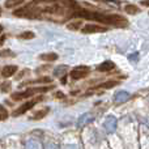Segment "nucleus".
<instances>
[{
  "instance_id": "6e6552de",
  "label": "nucleus",
  "mask_w": 149,
  "mask_h": 149,
  "mask_svg": "<svg viewBox=\"0 0 149 149\" xmlns=\"http://www.w3.org/2000/svg\"><path fill=\"white\" fill-rule=\"evenodd\" d=\"M116 124H118L116 118H114V116H107L106 120H105V123H103V127H105V130L107 132H115Z\"/></svg>"
},
{
  "instance_id": "6ab92c4d",
  "label": "nucleus",
  "mask_w": 149,
  "mask_h": 149,
  "mask_svg": "<svg viewBox=\"0 0 149 149\" xmlns=\"http://www.w3.org/2000/svg\"><path fill=\"white\" fill-rule=\"evenodd\" d=\"M8 116H9V113H8V110L3 105H0V120H5Z\"/></svg>"
},
{
  "instance_id": "5701e85b",
  "label": "nucleus",
  "mask_w": 149,
  "mask_h": 149,
  "mask_svg": "<svg viewBox=\"0 0 149 149\" xmlns=\"http://www.w3.org/2000/svg\"><path fill=\"white\" fill-rule=\"evenodd\" d=\"M79 26H81V21H76V22H73V24H68L67 25V28L70 29V30H76V29H79Z\"/></svg>"
},
{
  "instance_id": "473e14b6",
  "label": "nucleus",
  "mask_w": 149,
  "mask_h": 149,
  "mask_svg": "<svg viewBox=\"0 0 149 149\" xmlns=\"http://www.w3.org/2000/svg\"><path fill=\"white\" fill-rule=\"evenodd\" d=\"M0 15H1V9H0Z\"/></svg>"
},
{
  "instance_id": "a878e982",
  "label": "nucleus",
  "mask_w": 149,
  "mask_h": 149,
  "mask_svg": "<svg viewBox=\"0 0 149 149\" xmlns=\"http://www.w3.org/2000/svg\"><path fill=\"white\" fill-rule=\"evenodd\" d=\"M137 56H139V54H137V52H136V54L128 55V59L131 60V62H136V60H137Z\"/></svg>"
},
{
  "instance_id": "cd10ccee",
  "label": "nucleus",
  "mask_w": 149,
  "mask_h": 149,
  "mask_svg": "<svg viewBox=\"0 0 149 149\" xmlns=\"http://www.w3.org/2000/svg\"><path fill=\"white\" fill-rule=\"evenodd\" d=\"M64 149H77L76 145H65Z\"/></svg>"
},
{
  "instance_id": "9d476101",
  "label": "nucleus",
  "mask_w": 149,
  "mask_h": 149,
  "mask_svg": "<svg viewBox=\"0 0 149 149\" xmlns=\"http://www.w3.org/2000/svg\"><path fill=\"white\" fill-rule=\"evenodd\" d=\"M93 119H94V115L93 114H82L81 116L79 118V127H84L85 124H88V123H90V122H93Z\"/></svg>"
},
{
  "instance_id": "bb28decb",
  "label": "nucleus",
  "mask_w": 149,
  "mask_h": 149,
  "mask_svg": "<svg viewBox=\"0 0 149 149\" xmlns=\"http://www.w3.org/2000/svg\"><path fill=\"white\" fill-rule=\"evenodd\" d=\"M8 55H10V56H12L13 55V52H10V51H1L0 52V56H8Z\"/></svg>"
},
{
  "instance_id": "7ed1b4c3",
  "label": "nucleus",
  "mask_w": 149,
  "mask_h": 149,
  "mask_svg": "<svg viewBox=\"0 0 149 149\" xmlns=\"http://www.w3.org/2000/svg\"><path fill=\"white\" fill-rule=\"evenodd\" d=\"M51 88H31V89H28V90H22V92H16L12 94V100L15 101H22V100H26L29 97H33L36 93H42V92H47L50 90Z\"/></svg>"
},
{
  "instance_id": "4468645a",
  "label": "nucleus",
  "mask_w": 149,
  "mask_h": 149,
  "mask_svg": "<svg viewBox=\"0 0 149 149\" xmlns=\"http://www.w3.org/2000/svg\"><path fill=\"white\" fill-rule=\"evenodd\" d=\"M124 10H126L128 15H137V13L140 12V8L134 4H127L126 7H124Z\"/></svg>"
},
{
  "instance_id": "412c9836",
  "label": "nucleus",
  "mask_w": 149,
  "mask_h": 149,
  "mask_svg": "<svg viewBox=\"0 0 149 149\" xmlns=\"http://www.w3.org/2000/svg\"><path fill=\"white\" fill-rule=\"evenodd\" d=\"M0 89H1L3 93H8L10 90V82L9 81H4L0 84Z\"/></svg>"
},
{
  "instance_id": "c756f323",
  "label": "nucleus",
  "mask_w": 149,
  "mask_h": 149,
  "mask_svg": "<svg viewBox=\"0 0 149 149\" xmlns=\"http://www.w3.org/2000/svg\"><path fill=\"white\" fill-rule=\"evenodd\" d=\"M141 4H143V5H145V7H148L149 3H148V0H144V1H141Z\"/></svg>"
},
{
  "instance_id": "20e7f679",
  "label": "nucleus",
  "mask_w": 149,
  "mask_h": 149,
  "mask_svg": "<svg viewBox=\"0 0 149 149\" xmlns=\"http://www.w3.org/2000/svg\"><path fill=\"white\" fill-rule=\"evenodd\" d=\"M90 70L89 67H85V65H79V67L73 68L72 71H71L70 76L72 80H81L84 79V77H86L88 74H89Z\"/></svg>"
},
{
  "instance_id": "f257e3e1",
  "label": "nucleus",
  "mask_w": 149,
  "mask_h": 149,
  "mask_svg": "<svg viewBox=\"0 0 149 149\" xmlns=\"http://www.w3.org/2000/svg\"><path fill=\"white\" fill-rule=\"evenodd\" d=\"M80 5L74 0H33L25 7L15 10L17 17L47 20L52 22H65L76 17Z\"/></svg>"
},
{
  "instance_id": "423d86ee",
  "label": "nucleus",
  "mask_w": 149,
  "mask_h": 149,
  "mask_svg": "<svg viewBox=\"0 0 149 149\" xmlns=\"http://www.w3.org/2000/svg\"><path fill=\"white\" fill-rule=\"evenodd\" d=\"M81 31L84 34L105 33V31H107V28H105V26H102V25H93V24H90V25H85L84 28L81 29Z\"/></svg>"
},
{
  "instance_id": "39448f33",
  "label": "nucleus",
  "mask_w": 149,
  "mask_h": 149,
  "mask_svg": "<svg viewBox=\"0 0 149 149\" xmlns=\"http://www.w3.org/2000/svg\"><path fill=\"white\" fill-rule=\"evenodd\" d=\"M41 100H42V97L37 98V100H34V101H28V102H25L24 105H21L16 111H13V116H20V115H22V114H25L26 111H29L30 109H33L34 106H36V103H38Z\"/></svg>"
},
{
  "instance_id": "4be33fe9",
  "label": "nucleus",
  "mask_w": 149,
  "mask_h": 149,
  "mask_svg": "<svg viewBox=\"0 0 149 149\" xmlns=\"http://www.w3.org/2000/svg\"><path fill=\"white\" fill-rule=\"evenodd\" d=\"M65 70H67V67H64V65H60V67L55 68L54 74H55L56 77H59V76H62L63 73H65Z\"/></svg>"
},
{
  "instance_id": "2f4dec72",
  "label": "nucleus",
  "mask_w": 149,
  "mask_h": 149,
  "mask_svg": "<svg viewBox=\"0 0 149 149\" xmlns=\"http://www.w3.org/2000/svg\"><path fill=\"white\" fill-rule=\"evenodd\" d=\"M1 31H3V26L0 25V33H1Z\"/></svg>"
},
{
  "instance_id": "9b49d317",
  "label": "nucleus",
  "mask_w": 149,
  "mask_h": 149,
  "mask_svg": "<svg viewBox=\"0 0 149 149\" xmlns=\"http://www.w3.org/2000/svg\"><path fill=\"white\" fill-rule=\"evenodd\" d=\"M17 70L18 68L16 67V65H5L4 68H3V71H1V74H3V77H10V76H13L16 72H17Z\"/></svg>"
},
{
  "instance_id": "f8f14e48",
  "label": "nucleus",
  "mask_w": 149,
  "mask_h": 149,
  "mask_svg": "<svg viewBox=\"0 0 149 149\" xmlns=\"http://www.w3.org/2000/svg\"><path fill=\"white\" fill-rule=\"evenodd\" d=\"M39 59L41 60H46V62H54L58 59V55L55 52H47V54H42L39 55Z\"/></svg>"
},
{
  "instance_id": "f3484780",
  "label": "nucleus",
  "mask_w": 149,
  "mask_h": 149,
  "mask_svg": "<svg viewBox=\"0 0 149 149\" xmlns=\"http://www.w3.org/2000/svg\"><path fill=\"white\" fill-rule=\"evenodd\" d=\"M34 82H46V84H50L51 82V79L50 77H42V79H38V80H30V81H25L21 84V86H24V85H29V84H34Z\"/></svg>"
},
{
  "instance_id": "dca6fc26",
  "label": "nucleus",
  "mask_w": 149,
  "mask_h": 149,
  "mask_svg": "<svg viewBox=\"0 0 149 149\" xmlns=\"http://www.w3.org/2000/svg\"><path fill=\"white\" fill-rule=\"evenodd\" d=\"M49 110H50V109H43V110H39V111H37L36 114H33V115H31L30 118H31V119H36V120H38V119H42L43 116H46V115H47Z\"/></svg>"
},
{
  "instance_id": "f03ea898",
  "label": "nucleus",
  "mask_w": 149,
  "mask_h": 149,
  "mask_svg": "<svg viewBox=\"0 0 149 149\" xmlns=\"http://www.w3.org/2000/svg\"><path fill=\"white\" fill-rule=\"evenodd\" d=\"M76 17L94 20V21H98V22L105 24V25H113V26H116V28H127V26H128V20H127L126 17H123V16L93 12V10L84 9L82 7H80V9L77 10Z\"/></svg>"
},
{
  "instance_id": "393cba45",
  "label": "nucleus",
  "mask_w": 149,
  "mask_h": 149,
  "mask_svg": "<svg viewBox=\"0 0 149 149\" xmlns=\"http://www.w3.org/2000/svg\"><path fill=\"white\" fill-rule=\"evenodd\" d=\"M97 1H102V3H107V4H113L114 7H118L119 3L115 1V0H97Z\"/></svg>"
},
{
  "instance_id": "1a4fd4ad",
  "label": "nucleus",
  "mask_w": 149,
  "mask_h": 149,
  "mask_svg": "<svg viewBox=\"0 0 149 149\" xmlns=\"http://www.w3.org/2000/svg\"><path fill=\"white\" fill-rule=\"evenodd\" d=\"M115 68V64H114L113 62H110V60H105L103 63H101L100 65L97 67V70L100 71V72H109V71L114 70Z\"/></svg>"
},
{
  "instance_id": "ddd939ff",
  "label": "nucleus",
  "mask_w": 149,
  "mask_h": 149,
  "mask_svg": "<svg viewBox=\"0 0 149 149\" xmlns=\"http://www.w3.org/2000/svg\"><path fill=\"white\" fill-rule=\"evenodd\" d=\"M119 84V81H115V80H109V81H105L102 84L98 85L100 89H110V88H114Z\"/></svg>"
},
{
  "instance_id": "0eeeda50",
  "label": "nucleus",
  "mask_w": 149,
  "mask_h": 149,
  "mask_svg": "<svg viewBox=\"0 0 149 149\" xmlns=\"http://www.w3.org/2000/svg\"><path fill=\"white\" fill-rule=\"evenodd\" d=\"M128 98H130V93L127 92V90H119V92H116L115 94H114V102H115L116 105L124 103L126 101H128Z\"/></svg>"
},
{
  "instance_id": "c85d7f7f",
  "label": "nucleus",
  "mask_w": 149,
  "mask_h": 149,
  "mask_svg": "<svg viewBox=\"0 0 149 149\" xmlns=\"http://www.w3.org/2000/svg\"><path fill=\"white\" fill-rule=\"evenodd\" d=\"M4 41H5V37H0V46L4 43Z\"/></svg>"
},
{
  "instance_id": "2eb2a0df",
  "label": "nucleus",
  "mask_w": 149,
  "mask_h": 149,
  "mask_svg": "<svg viewBox=\"0 0 149 149\" xmlns=\"http://www.w3.org/2000/svg\"><path fill=\"white\" fill-rule=\"evenodd\" d=\"M25 1V0H7L5 1V4H4V7L5 8H15V7H18V5H21L22 3Z\"/></svg>"
},
{
  "instance_id": "b1692460",
  "label": "nucleus",
  "mask_w": 149,
  "mask_h": 149,
  "mask_svg": "<svg viewBox=\"0 0 149 149\" xmlns=\"http://www.w3.org/2000/svg\"><path fill=\"white\" fill-rule=\"evenodd\" d=\"M45 149H59V147H58L55 143H46Z\"/></svg>"
},
{
  "instance_id": "a211bd4d",
  "label": "nucleus",
  "mask_w": 149,
  "mask_h": 149,
  "mask_svg": "<svg viewBox=\"0 0 149 149\" xmlns=\"http://www.w3.org/2000/svg\"><path fill=\"white\" fill-rule=\"evenodd\" d=\"M26 149H42V145L37 140H29L26 143Z\"/></svg>"
},
{
  "instance_id": "7c9ffc66",
  "label": "nucleus",
  "mask_w": 149,
  "mask_h": 149,
  "mask_svg": "<svg viewBox=\"0 0 149 149\" xmlns=\"http://www.w3.org/2000/svg\"><path fill=\"white\" fill-rule=\"evenodd\" d=\"M55 97H59V98H62V97H64V95H63L62 93H56V94H55Z\"/></svg>"
},
{
  "instance_id": "aec40b11",
  "label": "nucleus",
  "mask_w": 149,
  "mask_h": 149,
  "mask_svg": "<svg viewBox=\"0 0 149 149\" xmlns=\"http://www.w3.org/2000/svg\"><path fill=\"white\" fill-rule=\"evenodd\" d=\"M34 33L33 31H24V33H21L20 36H18V38L21 39H33L34 38Z\"/></svg>"
}]
</instances>
